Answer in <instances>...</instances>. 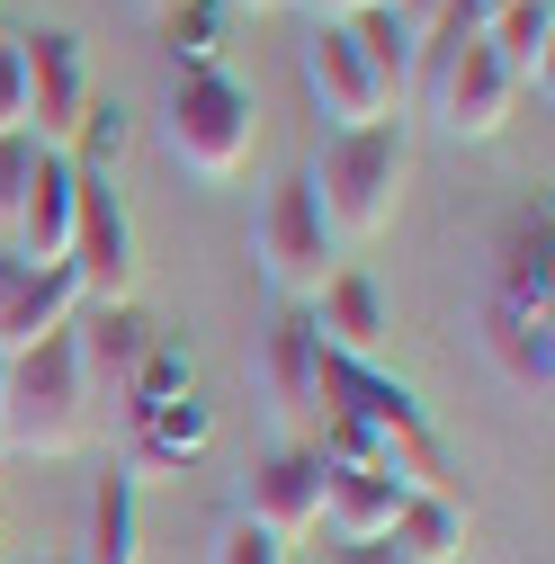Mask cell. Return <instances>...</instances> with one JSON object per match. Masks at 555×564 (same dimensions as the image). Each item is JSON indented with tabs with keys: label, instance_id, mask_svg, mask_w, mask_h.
<instances>
[{
	"label": "cell",
	"instance_id": "obj_1",
	"mask_svg": "<svg viewBox=\"0 0 555 564\" xmlns=\"http://www.w3.org/2000/svg\"><path fill=\"white\" fill-rule=\"evenodd\" d=\"M412 90H422V117L466 134V144H483V134L511 126V73L493 63V45H483V0H448V10L412 36Z\"/></svg>",
	"mask_w": 555,
	"mask_h": 564
},
{
	"label": "cell",
	"instance_id": "obj_2",
	"mask_svg": "<svg viewBox=\"0 0 555 564\" xmlns=\"http://www.w3.org/2000/svg\"><path fill=\"white\" fill-rule=\"evenodd\" d=\"M305 180H314V206H323L331 242H377V234L394 225L403 180H412V134H403V117L331 134V144H323V162H314Z\"/></svg>",
	"mask_w": 555,
	"mask_h": 564
},
{
	"label": "cell",
	"instance_id": "obj_3",
	"mask_svg": "<svg viewBox=\"0 0 555 564\" xmlns=\"http://www.w3.org/2000/svg\"><path fill=\"white\" fill-rule=\"evenodd\" d=\"M0 440L19 457H73L90 440V394L73 368V332H45L0 368Z\"/></svg>",
	"mask_w": 555,
	"mask_h": 564
},
{
	"label": "cell",
	"instance_id": "obj_4",
	"mask_svg": "<svg viewBox=\"0 0 555 564\" xmlns=\"http://www.w3.org/2000/svg\"><path fill=\"white\" fill-rule=\"evenodd\" d=\"M162 134H171V162H188L197 180H233L260 144V108L225 73H179L171 108H162Z\"/></svg>",
	"mask_w": 555,
	"mask_h": 564
},
{
	"label": "cell",
	"instance_id": "obj_5",
	"mask_svg": "<svg viewBox=\"0 0 555 564\" xmlns=\"http://www.w3.org/2000/svg\"><path fill=\"white\" fill-rule=\"evenodd\" d=\"M251 251H260V278H269L287 305H314V288L331 278L340 242H331V225H323V206H314V180H305V171H296V180H278V188L260 197Z\"/></svg>",
	"mask_w": 555,
	"mask_h": 564
},
{
	"label": "cell",
	"instance_id": "obj_6",
	"mask_svg": "<svg viewBox=\"0 0 555 564\" xmlns=\"http://www.w3.org/2000/svg\"><path fill=\"white\" fill-rule=\"evenodd\" d=\"M63 269H73L81 305H134V225L108 188V171H81L73 188V242H63Z\"/></svg>",
	"mask_w": 555,
	"mask_h": 564
},
{
	"label": "cell",
	"instance_id": "obj_7",
	"mask_svg": "<svg viewBox=\"0 0 555 564\" xmlns=\"http://www.w3.org/2000/svg\"><path fill=\"white\" fill-rule=\"evenodd\" d=\"M19 82H28V108H19V126L36 134L45 153H73V134H81V117H90V63H81V36L73 28H36V36H19Z\"/></svg>",
	"mask_w": 555,
	"mask_h": 564
},
{
	"label": "cell",
	"instance_id": "obj_8",
	"mask_svg": "<svg viewBox=\"0 0 555 564\" xmlns=\"http://www.w3.org/2000/svg\"><path fill=\"white\" fill-rule=\"evenodd\" d=\"M73 368H81V394H90V412L108 403V412H126L134 403V377H144V349L162 340L134 305H81L73 323Z\"/></svg>",
	"mask_w": 555,
	"mask_h": 564
},
{
	"label": "cell",
	"instance_id": "obj_9",
	"mask_svg": "<svg viewBox=\"0 0 555 564\" xmlns=\"http://www.w3.org/2000/svg\"><path fill=\"white\" fill-rule=\"evenodd\" d=\"M242 520H251V529H269L278 546L314 538V529H323V457H314V448H287V440H278V448L251 466Z\"/></svg>",
	"mask_w": 555,
	"mask_h": 564
},
{
	"label": "cell",
	"instance_id": "obj_10",
	"mask_svg": "<svg viewBox=\"0 0 555 564\" xmlns=\"http://www.w3.org/2000/svg\"><path fill=\"white\" fill-rule=\"evenodd\" d=\"M305 90H314V108L331 117V134H350V126H385V117H394V90L359 63L350 28H314V36H305Z\"/></svg>",
	"mask_w": 555,
	"mask_h": 564
},
{
	"label": "cell",
	"instance_id": "obj_11",
	"mask_svg": "<svg viewBox=\"0 0 555 564\" xmlns=\"http://www.w3.org/2000/svg\"><path fill=\"white\" fill-rule=\"evenodd\" d=\"M493 305L555 314V216H546V197L511 206L502 234H493Z\"/></svg>",
	"mask_w": 555,
	"mask_h": 564
},
{
	"label": "cell",
	"instance_id": "obj_12",
	"mask_svg": "<svg viewBox=\"0 0 555 564\" xmlns=\"http://www.w3.org/2000/svg\"><path fill=\"white\" fill-rule=\"evenodd\" d=\"M269 394H278V431L287 448H314V421H323V340L305 314H287L269 332Z\"/></svg>",
	"mask_w": 555,
	"mask_h": 564
},
{
	"label": "cell",
	"instance_id": "obj_13",
	"mask_svg": "<svg viewBox=\"0 0 555 564\" xmlns=\"http://www.w3.org/2000/svg\"><path fill=\"white\" fill-rule=\"evenodd\" d=\"M73 188H81L73 162H63V153H36L28 197H19V216H10V251H19L28 269H63V242H73Z\"/></svg>",
	"mask_w": 555,
	"mask_h": 564
},
{
	"label": "cell",
	"instance_id": "obj_14",
	"mask_svg": "<svg viewBox=\"0 0 555 564\" xmlns=\"http://www.w3.org/2000/svg\"><path fill=\"white\" fill-rule=\"evenodd\" d=\"M475 340H483V359H493V377L529 403H546L555 386V340H546V314H520V305H493L483 296L475 305Z\"/></svg>",
	"mask_w": 555,
	"mask_h": 564
},
{
	"label": "cell",
	"instance_id": "obj_15",
	"mask_svg": "<svg viewBox=\"0 0 555 564\" xmlns=\"http://www.w3.org/2000/svg\"><path fill=\"white\" fill-rule=\"evenodd\" d=\"M314 340L331 349V359H377L385 349V296H377V278L368 269H331L323 288H314Z\"/></svg>",
	"mask_w": 555,
	"mask_h": 564
},
{
	"label": "cell",
	"instance_id": "obj_16",
	"mask_svg": "<svg viewBox=\"0 0 555 564\" xmlns=\"http://www.w3.org/2000/svg\"><path fill=\"white\" fill-rule=\"evenodd\" d=\"M126 421H134V466H126V475H179V466L206 457V440H216V412L197 403V386L171 394V403L126 412Z\"/></svg>",
	"mask_w": 555,
	"mask_h": 564
},
{
	"label": "cell",
	"instance_id": "obj_17",
	"mask_svg": "<svg viewBox=\"0 0 555 564\" xmlns=\"http://www.w3.org/2000/svg\"><path fill=\"white\" fill-rule=\"evenodd\" d=\"M394 511H403V484H394L377 457L323 466V529H331V538H385Z\"/></svg>",
	"mask_w": 555,
	"mask_h": 564
},
{
	"label": "cell",
	"instance_id": "obj_18",
	"mask_svg": "<svg viewBox=\"0 0 555 564\" xmlns=\"http://www.w3.org/2000/svg\"><path fill=\"white\" fill-rule=\"evenodd\" d=\"M483 45L511 73V90H537L546 99V73H555V0H511V10H483Z\"/></svg>",
	"mask_w": 555,
	"mask_h": 564
},
{
	"label": "cell",
	"instance_id": "obj_19",
	"mask_svg": "<svg viewBox=\"0 0 555 564\" xmlns=\"http://www.w3.org/2000/svg\"><path fill=\"white\" fill-rule=\"evenodd\" d=\"M73 314H81V296H73V269H28V278H19V296L0 305V359L36 349L45 332H63Z\"/></svg>",
	"mask_w": 555,
	"mask_h": 564
},
{
	"label": "cell",
	"instance_id": "obj_20",
	"mask_svg": "<svg viewBox=\"0 0 555 564\" xmlns=\"http://www.w3.org/2000/svg\"><path fill=\"white\" fill-rule=\"evenodd\" d=\"M394 555L403 564H466V511L448 502V492H403L394 511Z\"/></svg>",
	"mask_w": 555,
	"mask_h": 564
},
{
	"label": "cell",
	"instance_id": "obj_21",
	"mask_svg": "<svg viewBox=\"0 0 555 564\" xmlns=\"http://www.w3.org/2000/svg\"><path fill=\"white\" fill-rule=\"evenodd\" d=\"M134 538H144V529H134V475L108 466V475L90 484V538H81L73 564H144V546H134Z\"/></svg>",
	"mask_w": 555,
	"mask_h": 564
},
{
	"label": "cell",
	"instance_id": "obj_22",
	"mask_svg": "<svg viewBox=\"0 0 555 564\" xmlns=\"http://www.w3.org/2000/svg\"><path fill=\"white\" fill-rule=\"evenodd\" d=\"M350 45H359V63H368L394 99L412 90V28H403L394 10H359V19H350Z\"/></svg>",
	"mask_w": 555,
	"mask_h": 564
},
{
	"label": "cell",
	"instance_id": "obj_23",
	"mask_svg": "<svg viewBox=\"0 0 555 564\" xmlns=\"http://www.w3.org/2000/svg\"><path fill=\"white\" fill-rule=\"evenodd\" d=\"M162 36L179 54V73H216V54H225V0H179V10H162Z\"/></svg>",
	"mask_w": 555,
	"mask_h": 564
},
{
	"label": "cell",
	"instance_id": "obj_24",
	"mask_svg": "<svg viewBox=\"0 0 555 564\" xmlns=\"http://www.w3.org/2000/svg\"><path fill=\"white\" fill-rule=\"evenodd\" d=\"M126 153V108L117 99H90V117H81V134H73V153H63V162H73V171H108Z\"/></svg>",
	"mask_w": 555,
	"mask_h": 564
},
{
	"label": "cell",
	"instance_id": "obj_25",
	"mask_svg": "<svg viewBox=\"0 0 555 564\" xmlns=\"http://www.w3.org/2000/svg\"><path fill=\"white\" fill-rule=\"evenodd\" d=\"M171 394H188V340H171V332H162V340L144 349V377H134V403H126V412L171 403Z\"/></svg>",
	"mask_w": 555,
	"mask_h": 564
},
{
	"label": "cell",
	"instance_id": "obj_26",
	"mask_svg": "<svg viewBox=\"0 0 555 564\" xmlns=\"http://www.w3.org/2000/svg\"><path fill=\"white\" fill-rule=\"evenodd\" d=\"M206 564H287V546H278L269 529H251V520L233 511L216 538H206Z\"/></svg>",
	"mask_w": 555,
	"mask_h": 564
},
{
	"label": "cell",
	"instance_id": "obj_27",
	"mask_svg": "<svg viewBox=\"0 0 555 564\" xmlns=\"http://www.w3.org/2000/svg\"><path fill=\"white\" fill-rule=\"evenodd\" d=\"M36 134L28 126H10V134H0V234H10V216H19V197H28V171H36Z\"/></svg>",
	"mask_w": 555,
	"mask_h": 564
},
{
	"label": "cell",
	"instance_id": "obj_28",
	"mask_svg": "<svg viewBox=\"0 0 555 564\" xmlns=\"http://www.w3.org/2000/svg\"><path fill=\"white\" fill-rule=\"evenodd\" d=\"M19 108H28V82H19V36H0V134L19 126Z\"/></svg>",
	"mask_w": 555,
	"mask_h": 564
},
{
	"label": "cell",
	"instance_id": "obj_29",
	"mask_svg": "<svg viewBox=\"0 0 555 564\" xmlns=\"http://www.w3.org/2000/svg\"><path fill=\"white\" fill-rule=\"evenodd\" d=\"M323 564H403V555H394V538H331Z\"/></svg>",
	"mask_w": 555,
	"mask_h": 564
},
{
	"label": "cell",
	"instance_id": "obj_30",
	"mask_svg": "<svg viewBox=\"0 0 555 564\" xmlns=\"http://www.w3.org/2000/svg\"><path fill=\"white\" fill-rule=\"evenodd\" d=\"M296 10H305L314 28H350L359 10H377V0H296Z\"/></svg>",
	"mask_w": 555,
	"mask_h": 564
},
{
	"label": "cell",
	"instance_id": "obj_31",
	"mask_svg": "<svg viewBox=\"0 0 555 564\" xmlns=\"http://www.w3.org/2000/svg\"><path fill=\"white\" fill-rule=\"evenodd\" d=\"M19 278H28V260H19L10 242H0V305H10V296H19Z\"/></svg>",
	"mask_w": 555,
	"mask_h": 564
},
{
	"label": "cell",
	"instance_id": "obj_32",
	"mask_svg": "<svg viewBox=\"0 0 555 564\" xmlns=\"http://www.w3.org/2000/svg\"><path fill=\"white\" fill-rule=\"evenodd\" d=\"M225 10H251L260 19V10H287V0H225Z\"/></svg>",
	"mask_w": 555,
	"mask_h": 564
},
{
	"label": "cell",
	"instance_id": "obj_33",
	"mask_svg": "<svg viewBox=\"0 0 555 564\" xmlns=\"http://www.w3.org/2000/svg\"><path fill=\"white\" fill-rule=\"evenodd\" d=\"M134 10H144V19H162V10H179V0H134Z\"/></svg>",
	"mask_w": 555,
	"mask_h": 564
},
{
	"label": "cell",
	"instance_id": "obj_34",
	"mask_svg": "<svg viewBox=\"0 0 555 564\" xmlns=\"http://www.w3.org/2000/svg\"><path fill=\"white\" fill-rule=\"evenodd\" d=\"M483 10H511V0H483Z\"/></svg>",
	"mask_w": 555,
	"mask_h": 564
},
{
	"label": "cell",
	"instance_id": "obj_35",
	"mask_svg": "<svg viewBox=\"0 0 555 564\" xmlns=\"http://www.w3.org/2000/svg\"><path fill=\"white\" fill-rule=\"evenodd\" d=\"M45 564H73V555H45Z\"/></svg>",
	"mask_w": 555,
	"mask_h": 564
},
{
	"label": "cell",
	"instance_id": "obj_36",
	"mask_svg": "<svg viewBox=\"0 0 555 564\" xmlns=\"http://www.w3.org/2000/svg\"><path fill=\"white\" fill-rule=\"evenodd\" d=\"M0 368H10V359H0Z\"/></svg>",
	"mask_w": 555,
	"mask_h": 564
}]
</instances>
